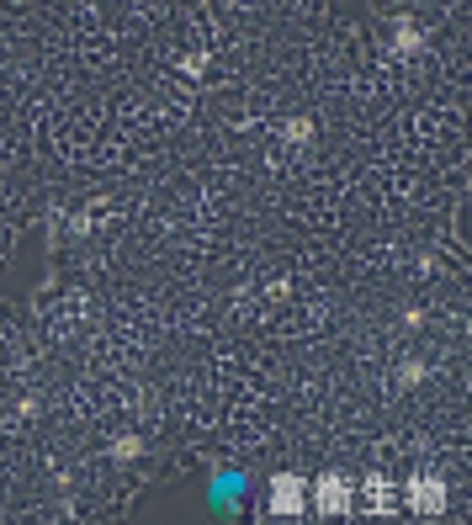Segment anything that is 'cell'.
I'll list each match as a JSON object with an SVG mask.
<instances>
[{
    "label": "cell",
    "instance_id": "cell-1",
    "mask_svg": "<svg viewBox=\"0 0 472 525\" xmlns=\"http://www.w3.org/2000/svg\"><path fill=\"white\" fill-rule=\"evenodd\" d=\"M292 504H303V489H292V477L276 483V510H292Z\"/></svg>",
    "mask_w": 472,
    "mask_h": 525
},
{
    "label": "cell",
    "instance_id": "cell-2",
    "mask_svg": "<svg viewBox=\"0 0 472 525\" xmlns=\"http://www.w3.org/2000/svg\"><path fill=\"white\" fill-rule=\"evenodd\" d=\"M324 510H345V483H335V477L324 483Z\"/></svg>",
    "mask_w": 472,
    "mask_h": 525
}]
</instances>
